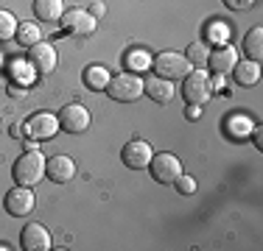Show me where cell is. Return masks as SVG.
<instances>
[{
    "mask_svg": "<svg viewBox=\"0 0 263 251\" xmlns=\"http://www.w3.org/2000/svg\"><path fill=\"white\" fill-rule=\"evenodd\" d=\"M14 181L17 184H26V187H34L45 179V156L40 151H28L23 154L20 159L14 162Z\"/></svg>",
    "mask_w": 263,
    "mask_h": 251,
    "instance_id": "6da1fadb",
    "label": "cell"
},
{
    "mask_svg": "<svg viewBox=\"0 0 263 251\" xmlns=\"http://www.w3.org/2000/svg\"><path fill=\"white\" fill-rule=\"evenodd\" d=\"M182 98L187 103H196V106L208 103L213 98V81L202 67H199V70H191L182 78Z\"/></svg>",
    "mask_w": 263,
    "mask_h": 251,
    "instance_id": "7a4b0ae2",
    "label": "cell"
},
{
    "mask_svg": "<svg viewBox=\"0 0 263 251\" xmlns=\"http://www.w3.org/2000/svg\"><path fill=\"white\" fill-rule=\"evenodd\" d=\"M106 92H109V98L118 100V103H132V100H137L143 95V78L137 73H121V75H115V78H109Z\"/></svg>",
    "mask_w": 263,
    "mask_h": 251,
    "instance_id": "3957f363",
    "label": "cell"
},
{
    "mask_svg": "<svg viewBox=\"0 0 263 251\" xmlns=\"http://www.w3.org/2000/svg\"><path fill=\"white\" fill-rule=\"evenodd\" d=\"M152 67H154V75H162V78H168V81L185 78V75L191 73V61H187L182 53H174V50L157 53V59L152 61Z\"/></svg>",
    "mask_w": 263,
    "mask_h": 251,
    "instance_id": "277c9868",
    "label": "cell"
},
{
    "mask_svg": "<svg viewBox=\"0 0 263 251\" xmlns=\"http://www.w3.org/2000/svg\"><path fill=\"white\" fill-rule=\"evenodd\" d=\"M59 25L65 28V34H70V36H90L92 31H96V17L87 9H65Z\"/></svg>",
    "mask_w": 263,
    "mask_h": 251,
    "instance_id": "5b68a950",
    "label": "cell"
},
{
    "mask_svg": "<svg viewBox=\"0 0 263 251\" xmlns=\"http://www.w3.org/2000/svg\"><path fill=\"white\" fill-rule=\"evenodd\" d=\"M148 168H152V176L160 184H174L179 179V173H182V162L174 154H154Z\"/></svg>",
    "mask_w": 263,
    "mask_h": 251,
    "instance_id": "8992f818",
    "label": "cell"
},
{
    "mask_svg": "<svg viewBox=\"0 0 263 251\" xmlns=\"http://www.w3.org/2000/svg\"><path fill=\"white\" fill-rule=\"evenodd\" d=\"M34 193H31V187L26 184H17V187H11L9 193H6V201H3V206H6V212H9L11 218H26L31 215V210H34Z\"/></svg>",
    "mask_w": 263,
    "mask_h": 251,
    "instance_id": "52a82bcc",
    "label": "cell"
},
{
    "mask_svg": "<svg viewBox=\"0 0 263 251\" xmlns=\"http://www.w3.org/2000/svg\"><path fill=\"white\" fill-rule=\"evenodd\" d=\"M56 120H59V129H65L67 134H81L90 129V109H84L81 103H67L56 115Z\"/></svg>",
    "mask_w": 263,
    "mask_h": 251,
    "instance_id": "ba28073f",
    "label": "cell"
},
{
    "mask_svg": "<svg viewBox=\"0 0 263 251\" xmlns=\"http://www.w3.org/2000/svg\"><path fill=\"white\" fill-rule=\"evenodd\" d=\"M56 61H59V56H56V48L48 45V42H36V45L28 48V67H34V73H53L56 70Z\"/></svg>",
    "mask_w": 263,
    "mask_h": 251,
    "instance_id": "9c48e42d",
    "label": "cell"
},
{
    "mask_svg": "<svg viewBox=\"0 0 263 251\" xmlns=\"http://www.w3.org/2000/svg\"><path fill=\"white\" fill-rule=\"evenodd\" d=\"M152 156H154L152 145H148V142H143V140H132V142H126V145H123V151H121L123 165L132 168V171H143V168H148Z\"/></svg>",
    "mask_w": 263,
    "mask_h": 251,
    "instance_id": "30bf717a",
    "label": "cell"
},
{
    "mask_svg": "<svg viewBox=\"0 0 263 251\" xmlns=\"http://www.w3.org/2000/svg\"><path fill=\"white\" fill-rule=\"evenodd\" d=\"M56 131H59V120H56L53 115H48V112H36V115L28 117V123H26V137H31V140H36V142L51 140Z\"/></svg>",
    "mask_w": 263,
    "mask_h": 251,
    "instance_id": "8fae6325",
    "label": "cell"
},
{
    "mask_svg": "<svg viewBox=\"0 0 263 251\" xmlns=\"http://www.w3.org/2000/svg\"><path fill=\"white\" fill-rule=\"evenodd\" d=\"M45 176L56 184H67V181L76 176V162L70 159V156L59 154V156H51V159L45 162Z\"/></svg>",
    "mask_w": 263,
    "mask_h": 251,
    "instance_id": "7c38bea8",
    "label": "cell"
},
{
    "mask_svg": "<svg viewBox=\"0 0 263 251\" xmlns=\"http://www.w3.org/2000/svg\"><path fill=\"white\" fill-rule=\"evenodd\" d=\"M20 243L26 251H48L51 248V235L42 223H28L20 232Z\"/></svg>",
    "mask_w": 263,
    "mask_h": 251,
    "instance_id": "4fadbf2b",
    "label": "cell"
},
{
    "mask_svg": "<svg viewBox=\"0 0 263 251\" xmlns=\"http://www.w3.org/2000/svg\"><path fill=\"white\" fill-rule=\"evenodd\" d=\"M235 61H238V53H235L233 45H218L216 50H210V56H208V65H210V70L216 75L233 73Z\"/></svg>",
    "mask_w": 263,
    "mask_h": 251,
    "instance_id": "5bb4252c",
    "label": "cell"
},
{
    "mask_svg": "<svg viewBox=\"0 0 263 251\" xmlns=\"http://www.w3.org/2000/svg\"><path fill=\"white\" fill-rule=\"evenodd\" d=\"M143 92H146L154 103H168L177 90H174V84L168 78H162V75H148V78L143 81Z\"/></svg>",
    "mask_w": 263,
    "mask_h": 251,
    "instance_id": "9a60e30c",
    "label": "cell"
},
{
    "mask_svg": "<svg viewBox=\"0 0 263 251\" xmlns=\"http://www.w3.org/2000/svg\"><path fill=\"white\" fill-rule=\"evenodd\" d=\"M34 14L40 23H59L65 14V3L62 0H34Z\"/></svg>",
    "mask_w": 263,
    "mask_h": 251,
    "instance_id": "2e32d148",
    "label": "cell"
},
{
    "mask_svg": "<svg viewBox=\"0 0 263 251\" xmlns=\"http://www.w3.org/2000/svg\"><path fill=\"white\" fill-rule=\"evenodd\" d=\"M233 75H235V81L241 87H252V84H258V81H260V65H258V61H252V59L235 61Z\"/></svg>",
    "mask_w": 263,
    "mask_h": 251,
    "instance_id": "e0dca14e",
    "label": "cell"
},
{
    "mask_svg": "<svg viewBox=\"0 0 263 251\" xmlns=\"http://www.w3.org/2000/svg\"><path fill=\"white\" fill-rule=\"evenodd\" d=\"M109 70L101 65H96V67H87L84 75H81V81L87 84V90H106V84H109Z\"/></svg>",
    "mask_w": 263,
    "mask_h": 251,
    "instance_id": "ac0fdd59",
    "label": "cell"
},
{
    "mask_svg": "<svg viewBox=\"0 0 263 251\" xmlns=\"http://www.w3.org/2000/svg\"><path fill=\"white\" fill-rule=\"evenodd\" d=\"M243 53L252 61H260V56H263V28H252L243 36Z\"/></svg>",
    "mask_w": 263,
    "mask_h": 251,
    "instance_id": "d6986e66",
    "label": "cell"
},
{
    "mask_svg": "<svg viewBox=\"0 0 263 251\" xmlns=\"http://www.w3.org/2000/svg\"><path fill=\"white\" fill-rule=\"evenodd\" d=\"M40 39H42V31H40L36 23H20L17 25V42H20V45L31 48V45H36Z\"/></svg>",
    "mask_w": 263,
    "mask_h": 251,
    "instance_id": "ffe728a7",
    "label": "cell"
},
{
    "mask_svg": "<svg viewBox=\"0 0 263 251\" xmlns=\"http://www.w3.org/2000/svg\"><path fill=\"white\" fill-rule=\"evenodd\" d=\"M17 17L11 14V11H6V9H0V42H9V39H14L17 36Z\"/></svg>",
    "mask_w": 263,
    "mask_h": 251,
    "instance_id": "44dd1931",
    "label": "cell"
},
{
    "mask_svg": "<svg viewBox=\"0 0 263 251\" xmlns=\"http://www.w3.org/2000/svg\"><path fill=\"white\" fill-rule=\"evenodd\" d=\"M208 56H210V48H208V45H202V42H193V45H187L185 59L191 61V67H202V65H208Z\"/></svg>",
    "mask_w": 263,
    "mask_h": 251,
    "instance_id": "7402d4cb",
    "label": "cell"
},
{
    "mask_svg": "<svg viewBox=\"0 0 263 251\" xmlns=\"http://www.w3.org/2000/svg\"><path fill=\"white\" fill-rule=\"evenodd\" d=\"M174 184H177V190H179V193H185V196H191V193L196 190V181H193L191 176H182V173H179V179L174 181Z\"/></svg>",
    "mask_w": 263,
    "mask_h": 251,
    "instance_id": "603a6c76",
    "label": "cell"
},
{
    "mask_svg": "<svg viewBox=\"0 0 263 251\" xmlns=\"http://www.w3.org/2000/svg\"><path fill=\"white\" fill-rule=\"evenodd\" d=\"M230 126H233L235 137H247V131H249V120H247V117H235Z\"/></svg>",
    "mask_w": 263,
    "mask_h": 251,
    "instance_id": "cb8c5ba5",
    "label": "cell"
},
{
    "mask_svg": "<svg viewBox=\"0 0 263 251\" xmlns=\"http://www.w3.org/2000/svg\"><path fill=\"white\" fill-rule=\"evenodd\" d=\"M252 3H255V0H224V6L233 9V11H247Z\"/></svg>",
    "mask_w": 263,
    "mask_h": 251,
    "instance_id": "d4e9b609",
    "label": "cell"
},
{
    "mask_svg": "<svg viewBox=\"0 0 263 251\" xmlns=\"http://www.w3.org/2000/svg\"><path fill=\"white\" fill-rule=\"evenodd\" d=\"M146 53H129V59H126V65L132 67V70H135V65H140V67H137V70H143V65H146Z\"/></svg>",
    "mask_w": 263,
    "mask_h": 251,
    "instance_id": "484cf974",
    "label": "cell"
},
{
    "mask_svg": "<svg viewBox=\"0 0 263 251\" xmlns=\"http://www.w3.org/2000/svg\"><path fill=\"white\" fill-rule=\"evenodd\" d=\"M199 117H202V106L187 103V120H199Z\"/></svg>",
    "mask_w": 263,
    "mask_h": 251,
    "instance_id": "4316f807",
    "label": "cell"
},
{
    "mask_svg": "<svg viewBox=\"0 0 263 251\" xmlns=\"http://www.w3.org/2000/svg\"><path fill=\"white\" fill-rule=\"evenodd\" d=\"M11 137H17V140H23V137H26V126L14 123V126H11Z\"/></svg>",
    "mask_w": 263,
    "mask_h": 251,
    "instance_id": "83f0119b",
    "label": "cell"
},
{
    "mask_svg": "<svg viewBox=\"0 0 263 251\" xmlns=\"http://www.w3.org/2000/svg\"><path fill=\"white\" fill-rule=\"evenodd\" d=\"M9 92H11L14 98H20V95L26 98V92H28V90H26V87H20V84H11V87H9Z\"/></svg>",
    "mask_w": 263,
    "mask_h": 251,
    "instance_id": "f1b7e54d",
    "label": "cell"
},
{
    "mask_svg": "<svg viewBox=\"0 0 263 251\" xmlns=\"http://www.w3.org/2000/svg\"><path fill=\"white\" fill-rule=\"evenodd\" d=\"M260 134H263L260 129H255V131H252V142H255V145H258V148L263 145V137H260Z\"/></svg>",
    "mask_w": 263,
    "mask_h": 251,
    "instance_id": "f546056e",
    "label": "cell"
},
{
    "mask_svg": "<svg viewBox=\"0 0 263 251\" xmlns=\"http://www.w3.org/2000/svg\"><path fill=\"white\" fill-rule=\"evenodd\" d=\"M90 14H92V17H101V14H104V3H96V6H92Z\"/></svg>",
    "mask_w": 263,
    "mask_h": 251,
    "instance_id": "4dcf8cb0",
    "label": "cell"
},
{
    "mask_svg": "<svg viewBox=\"0 0 263 251\" xmlns=\"http://www.w3.org/2000/svg\"><path fill=\"white\" fill-rule=\"evenodd\" d=\"M0 129H3V123H0Z\"/></svg>",
    "mask_w": 263,
    "mask_h": 251,
    "instance_id": "1f68e13d",
    "label": "cell"
}]
</instances>
